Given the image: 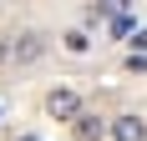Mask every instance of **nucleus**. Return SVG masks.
I'll return each mask as SVG.
<instances>
[{
  "mask_svg": "<svg viewBox=\"0 0 147 141\" xmlns=\"http://www.w3.org/2000/svg\"><path fill=\"white\" fill-rule=\"evenodd\" d=\"M41 51H46V35H36V30H30V35H20V41H15L10 51H5V56H10L15 66H30V61L41 56Z\"/></svg>",
  "mask_w": 147,
  "mask_h": 141,
  "instance_id": "nucleus-1",
  "label": "nucleus"
},
{
  "mask_svg": "<svg viewBox=\"0 0 147 141\" xmlns=\"http://www.w3.org/2000/svg\"><path fill=\"white\" fill-rule=\"evenodd\" d=\"M46 111L56 116V121H71V116L81 111V96H76V91H51V96H46Z\"/></svg>",
  "mask_w": 147,
  "mask_h": 141,
  "instance_id": "nucleus-2",
  "label": "nucleus"
},
{
  "mask_svg": "<svg viewBox=\"0 0 147 141\" xmlns=\"http://www.w3.org/2000/svg\"><path fill=\"white\" fill-rule=\"evenodd\" d=\"M71 131H76L81 141H102V136H107V121H102L96 111H76V116H71Z\"/></svg>",
  "mask_w": 147,
  "mask_h": 141,
  "instance_id": "nucleus-3",
  "label": "nucleus"
},
{
  "mask_svg": "<svg viewBox=\"0 0 147 141\" xmlns=\"http://www.w3.org/2000/svg\"><path fill=\"white\" fill-rule=\"evenodd\" d=\"M107 131H112V141H147V121L142 116H117Z\"/></svg>",
  "mask_w": 147,
  "mask_h": 141,
  "instance_id": "nucleus-4",
  "label": "nucleus"
},
{
  "mask_svg": "<svg viewBox=\"0 0 147 141\" xmlns=\"http://www.w3.org/2000/svg\"><path fill=\"white\" fill-rule=\"evenodd\" d=\"M107 15H127V0H96L91 5V20H107Z\"/></svg>",
  "mask_w": 147,
  "mask_h": 141,
  "instance_id": "nucleus-5",
  "label": "nucleus"
},
{
  "mask_svg": "<svg viewBox=\"0 0 147 141\" xmlns=\"http://www.w3.org/2000/svg\"><path fill=\"white\" fill-rule=\"evenodd\" d=\"M86 45H91V35H86V30H66V51H76V56H81Z\"/></svg>",
  "mask_w": 147,
  "mask_h": 141,
  "instance_id": "nucleus-6",
  "label": "nucleus"
},
{
  "mask_svg": "<svg viewBox=\"0 0 147 141\" xmlns=\"http://www.w3.org/2000/svg\"><path fill=\"white\" fill-rule=\"evenodd\" d=\"M112 35H132V15H112Z\"/></svg>",
  "mask_w": 147,
  "mask_h": 141,
  "instance_id": "nucleus-7",
  "label": "nucleus"
},
{
  "mask_svg": "<svg viewBox=\"0 0 147 141\" xmlns=\"http://www.w3.org/2000/svg\"><path fill=\"white\" fill-rule=\"evenodd\" d=\"M127 66H132V70H147V51H132V56H127Z\"/></svg>",
  "mask_w": 147,
  "mask_h": 141,
  "instance_id": "nucleus-8",
  "label": "nucleus"
},
{
  "mask_svg": "<svg viewBox=\"0 0 147 141\" xmlns=\"http://www.w3.org/2000/svg\"><path fill=\"white\" fill-rule=\"evenodd\" d=\"M15 141H41V136H15Z\"/></svg>",
  "mask_w": 147,
  "mask_h": 141,
  "instance_id": "nucleus-9",
  "label": "nucleus"
}]
</instances>
